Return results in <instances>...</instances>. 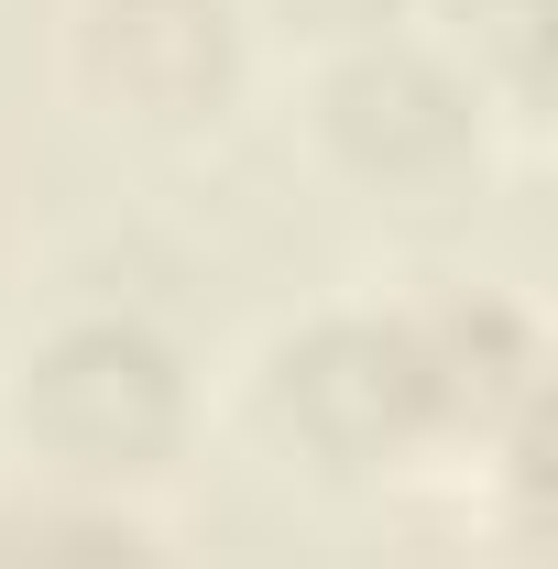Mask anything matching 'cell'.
Segmentation results:
<instances>
[{
    "instance_id": "6da1fadb",
    "label": "cell",
    "mask_w": 558,
    "mask_h": 569,
    "mask_svg": "<svg viewBox=\"0 0 558 569\" xmlns=\"http://www.w3.org/2000/svg\"><path fill=\"white\" fill-rule=\"evenodd\" d=\"M252 417L318 482H361V471L406 460L438 427V372H427L417 318H307L296 340H275Z\"/></svg>"
},
{
    "instance_id": "7a4b0ae2",
    "label": "cell",
    "mask_w": 558,
    "mask_h": 569,
    "mask_svg": "<svg viewBox=\"0 0 558 569\" xmlns=\"http://www.w3.org/2000/svg\"><path fill=\"white\" fill-rule=\"evenodd\" d=\"M11 427L77 482H132L187 438V361L142 318H56L22 351Z\"/></svg>"
},
{
    "instance_id": "3957f363",
    "label": "cell",
    "mask_w": 558,
    "mask_h": 569,
    "mask_svg": "<svg viewBox=\"0 0 558 569\" xmlns=\"http://www.w3.org/2000/svg\"><path fill=\"white\" fill-rule=\"evenodd\" d=\"M318 132L340 153V176H361L372 198L449 209L482 176V88L417 44H350L318 88Z\"/></svg>"
},
{
    "instance_id": "277c9868",
    "label": "cell",
    "mask_w": 558,
    "mask_h": 569,
    "mask_svg": "<svg viewBox=\"0 0 558 569\" xmlns=\"http://www.w3.org/2000/svg\"><path fill=\"white\" fill-rule=\"evenodd\" d=\"M77 77L132 132H198L241 88V22L230 0H88Z\"/></svg>"
},
{
    "instance_id": "5b68a950",
    "label": "cell",
    "mask_w": 558,
    "mask_h": 569,
    "mask_svg": "<svg viewBox=\"0 0 558 569\" xmlns=\"http://www.w3.org/2000/svg\"><path fill=\"white\" fill-rule=\"evenodd\" d=\"M427 340V372H438V417H492V406H526L537 395V340L515 307H449V318H417Z\"/></svg>"
},
{
    "instance_id": "8992f818",
    "label": "cell",
    "mask_w": 558,
    "mask_h": 569,
    "mask_svg": "<svg viewBox=\"0 0 558 569\" xmlns=\"http://www.w3.org/2000/svg\"><path fill=\"white\" fill-rule=\"evenodd\" d=\"M0 569H165L153 537L99 515V503H11L0 515Z\"/></svg>"
},
{
    "instance_id": "52a82bcc",
    "label": "cell",
    "mask_w": 558,
    "mask_h": 569,
    "mask_svg": "<svg viewBox=\"0 0 558 569\" xmlns=\"http://www.w3.org/2000/svg\"><path fill=\"white\" fill-rule=\"evenodd\" d=\"M460 22H471V88L548 110V0H460Z\"/></svg>"
},
{
    "instance_id": "ba28073f",
    "label": "cell",
    "mask_w": 558,
    "mask_h": 569,
    "mask_svg": "<svg viewBox=\"0 0 558 569\" xmlns=\"http://www.w3.org/2000/svg\"><path fill=\"white\" fill-rule=\"evenodd\" d=\"M275 11H296L307 33H340V44H383L417 0H275Z\"/></svg>"
}]
</instances>
